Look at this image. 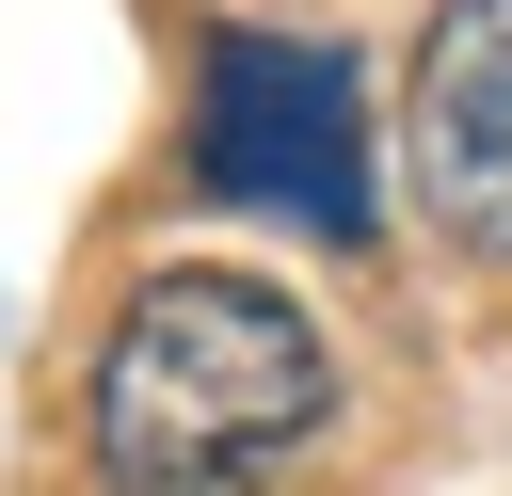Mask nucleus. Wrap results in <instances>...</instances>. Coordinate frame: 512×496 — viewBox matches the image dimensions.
Wrapping results in <instances>:
<instances>
[{"mask_svg":"<svg viewBox=\"0 0 512 496\" xmlns=\"http://www.w3.org/2000/svg\"><path fill=\"white\" fill-rule=\"evenodd\" d=\"M320 448H336V352L272 272L160 256L80 352L96 496H288Z\"/></svg>","mask_w":512,"mask_h":496,"instance_id":"nucleus-1","label":"nucleus"},{"mask_svg":"<svg viewBox=\"0 0 512 496\" xmlns=\"http://www.w3.org/2000/svg\"><path fill=\"white\" fill-rule=\"evenodd\" d=\"M192 176L304 240H368V80L336 32H208L192 64Z\"/></svg>","mask_w":512,"mask_h":496,"instance_id":"nucleus-2","label":"nucleus"},{"mask_svg":"<svg viewBox=\"0 0 512 496\" xmlns=\"http://www.w3.org/2000/svg\"><path fill=\"white\" fill-rule=\"evenodd\" d=\"M400 192L432 208L448 256L512 272V0H432L400 80Z\"/></svg>","mask_w":512,"mask_h":496,"instance_id":"nucleus-3","label":"nucleus"}]
</instances>
